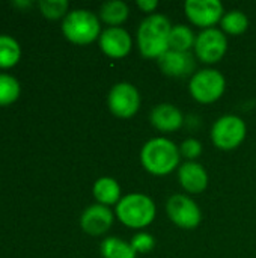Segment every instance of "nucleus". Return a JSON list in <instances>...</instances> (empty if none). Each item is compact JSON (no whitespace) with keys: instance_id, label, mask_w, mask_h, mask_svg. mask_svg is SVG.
I'll use <instances>...</instances> for the list:
<instances>
[{"instance_id":"f257e3e1","label":"nucleus","mask_w":256,"mask_h":258,"mask_svg":"<svg viewBox=\"0 0 256 258\" xmlns=\"http://www.w3.org/2000/svg\"><path fill=\"white\" fill-rule=\"evenodd\" d=\"M172 24L161 14L148 15L137 29V47L143 57L158 59L169 50V36Z\"/></svg>"},{"instance_id":"f03ea898","label":"nucleus","mask_w":256,"mask_h":258,"mask_svg":"<svg viewBox=\"0 0 256 258\" xmlns=\"http://www.w3.org/2000/svg\"><path fill=\"white\" fill-rule=\"evenodd\" d=\"M180 147L167 138H152L140 150V163L152 175L163 177L180 168Z\"/></svg>"},{"instance_id":"7ed1b4c3","label":"nucleus","mask_w":256,"mask_h":258,"mask_svg":"<svg viewBox=\"0 0 256 258\" xmlns=\"http://www.w3.org/2000/svg\"><path fill=\"white\" fill-rule=\"evenodd\" d=\"M155 204L145 194H128L116 204L115 216L125 227L142 230L152 224L155 219Z\"/></svg>"},{"instance_id":"20e7f679","label":"nucleus","mask_w":256,"mask_h":258,"mask_svg":"<svg viewBox=\"0 0 256 258\" xmlns=\"http://www.w3.org/2000/svg\"><path fill=\"white\" fill-rule=\"evenodd\" d=\"M62 33L72 44L86 45L101 35L100 18L88 9H74L62 21Z\"/></svg>"},{"instance_id":"39448f33","label":"nucleus","mask_w":256,"mask_h":258,"mask_svg":"<svg viewBox=\"0 0 256 258\" xmlns=\"http://www.w3.org/2000/svg\"><path fill=\"white\" fill-rule=\"evenodd\" d=\"M226 88L223 74L214 68H205L195 73L189 83V91L201 104H211L222 98Z\"/></svg>"},{"instance_id":"423d86ee","label":"nucleus","mask_w":256,"mask_h":258,"mask_svg":"<svg viewBox=\"0 0 256 258\" xmlns=\"http://www.w3.org/2000/svg\"><path fill=\"white\" fill-rule=\"evenodd\" d=\"M246 122L237 115H223L211 127V141L219 150L231 151L246 139Z\"/></svg>"},{"instance_id":"0eeeda50","label":"nucleus","mask_w":256,"mask_h":258,"mask_svg":"<svg viewBox=\"0 0 256 258\" xmlns=\"http://www.w3.org/2000/svg\"><path fill=\"white\" fill-rule=\"evenodd\" d=\"M107 106L115 116L122 119L131 118L140 109V94L134 85L119 82L110 89L107 95Z\"/></svg>"},{"instance_id":"6e6552de","label":"nucleus","mask_w":256,"mask_h":258,"mask_svg":"<svg viewBox=\"0 0 256 258\" xmlns=\"http://www.w3.org/2000/svg\"><path fill=\"white\" fill-rule=\"evenodd\" d=\"M228 50V38L222 32V29L211 27L202 30L196 36L195 42V54L196 57L207 65H214L225 56Z\"/></svg>"},{"instance_id":"1a4fd4ad","label":"nucleus","mask_w":256,"mask_h":258,"mask_svg":"<svg viewBox=\"0 0 256 258\" xmlns=\"http://www.w3.org/2000/svg\"><path fill=\"white\" fill-rule=\"evenodd\" d=\"M166 213L169 219L183 230H195L202 219L199 206L187 195H172L166 203Z\"/></svg>"},{"instance_id":"9d476101","label":"nucleus","mask_w":256,"mask_h":258,"mask_svg":"<svg viewBox=\"0 0 256 258\" xmlns=\"http://www.w3.org/2000/svg\"><path fill=\"white\" fill-rule=\"evenodd\" d=\"M184 11L189 21L204 30L214 27L225 15L223 5L219 0H187Z\"/></svg>"},{"instance_id":"9b49d317","label":"nucleus","mask_w":256,"mask_h":258,"mask_svg":"<svg viewBox=\"0 0 256 258\" xmlns=\"http://www.w3.org/2000/svg\"><path fill=\"white\" fill-rule=\"evenodd\" d=\"M157 63L164 76L174 79H192L196 68L195 56L190 51H177L170 48L157 59Z\"/></svg>"},{"instance_id":"f8f14e48","label":"nucleus","mask_w":256,"mask_h":258,"mask_svg":"<svg viewBox=\"0 0 256 258\" xmlns=\"http://www.w3.org/2000/svg\"><path fill=\"white\" fill-rule=\"evenodd\" d=\"M98 42L101 51L112 59L125 57L133 47L131 35L122 27H107L101 32Z\"/></svg>"},{"instance_id":"ddd939ff","label":"nucleus","mask_w":256,"mask_h":258,"mask_svg":"<svg viewBox=\"0 0 256 258\" xmlns=\"http://www.w3.org/2000/svg\"><path fill=\"white\" fill-rule=\"evenodd\" d=\"M113 221H115V213L110 210V207L97 203L89 206L81 213L80 227L84 233L91 236H103L110 230Z\"/></svg>"},{"instance_id":"4468645a","label":"nucleus","mask_w":256,"mask_h":258,"mask_svg":"<svg viewBox=\"0 0 256 258\" xmlns=\"http://www.w3.org/2000/svg\"><path fill=\"white\" fill-rule=\"evenodd\" d=\"M149 119H151V124L158 132H163V133L177 132L184 124V115H183V112L177 106H174L170 103L157 104L151 110Z\"/></svg>"},{"instance_id":"2eb2a0df","label":"nucleus","mask_w":256,"mask_h":258,"mask_svg":"<svg viewBox=\"0 0 256 258\" xmlns=\"http://www.w3.org/2000/svg\"><path fill=\"white\" fill-rule=\"evenodd\" d=\"M178 181L189 194H201L208 186L207 169L198 162H184L178 168Z\"/></svg>"},{"instance_id":"dca6fc26","label":"nucleus","mask_w":256,"mask_h":258,"mask_svg":"<svg viewBox=\"0 0 256 258\" xmlns=\"http://www.w3.org/2000/svg\"><path fill=\"white\" fill-rule=\"evenodd\" d=\"M92 194L98 204L103 206H116L121 201V186L112 177H101L94 183Z\"/></svg>"},{"instance_id":"f3484780","label":"nucleus","mask_w":256,"mask_h":258,"mask_svg":"<svg viewBox=\"0 0 256 258\" xmlns=\"http://www.w3.org/2000/svg\"><path fill=\"white\" fill-rule=\"evenodd\" d=\"M130 9L125 2L121 0H109L100 8V20L109 24V27H121L122 23L127 21Z\"/></svg>"},{"instance_id":"a211bd4d","label":"nucleus","mask_w":256,"mask_h":258,"mask_svg":"<svg viewBox=\"0 0 256 258\" xmlns=\"http://www.w3.org/2000/svg\"><path fill=\"white\" fill-rule=\"evenodd\" d=\"M103 258H136V251L130 242L119 237H107L100 245Z\"/></svg>"},{"instance_id":"6ab92c4d","label":"nucleus","mask_w":256,"mask_h":258,"mask_svg":"<svg viewBox=\"0 0 256 258\" xmlns=\"http://www.w3.org/2000/svg\"><path fill=\"white\" fill-rule=\"evenodd\" d=\"M195 42H196V36L189 26H184V24L172 26L170 36H169L170 50L190 51V48H195Z\"/></svg>"},{"instance_id":"aec40b11","label":"nucleus","mask_w":256,"mask_h":258,"mask_svg":"<svg viewBox=\"0 0 256 258\" xmlns=\"http://www.w3.org/2000/svg\"><path fill=\"white\" fill-rule=\"evenodd\" d=\"M21 57L18 41L9 35H0V68H12Z\"/></svg>"},{"instance_id":"412c9836","label":"nucleus","mask_w":256,"mask_h":258,"mask_svg":"<svg viewBox=\"0 0 256 258\" xmlns=\"http://www.w3.org/2000/svg\"><path fill=\"white\" fill-rule=\"evenodd\" d=\"M220 26H222L223 33H228L231 36H237V35H241L247 30L249 18L244 12H241L238 9H232L223 15Z\"/></svg>"},{"instance_id":"4be33fe9","label":"nucleus","mask_w":256,"mask_h":258,"mask_svg":"<svg viewBox=\"0 0 256 258\" xmlns=\"http://www.w3.org/2000/svg\"><path fill=\"white\" fill-rule=\"evenodd\" d=\"M21 86L20 82L9 76V74H0V106H9L15 103L20 97Z\"/></svg>"},{"instance_id":"5701e85b","label":"nucleus","mask_w":256,"mask_h":258,"mask_svg":"<svg viewBox=\"0 0 256 258\" xmlns=\"http://www.w3.org/2000/svg\"><path fill=\"white\" fill-rule=\"evenodd\" d=\"M38 6L44 17L50 20H57L60 17H66L69 3L66 0H41Z\"/></svg>"},{"instance_id":"b1692460","label":"nucleus","mask_w":256,"mask_h":258,"mask_svg":"<svg viewBox=\"0 0 256 258\" xmlns=\"http://www.w3.org/2000/svg\"><path fill=\"white\" fill-rule=\"evenodd\" d=\"M130 243H131L133 249L136 251V254L137 252L139 254L151 252L155 248V239L149 233H145V231H140V233L134 234Z\"/></svg>"},{"instance_id":"393cba45","label":"nucleus","mask_w":256,"mask_h":258,"mask_svg":"<svg viewBox=\"0 0 256 258\" xmlns=\"http://www.w3.org/2000/svg\"><path fill=\"white\" fill-rule=\"evenodd\" d=\"M180 154L187 159V162H196V159L202 154V144L195 138L186 139L180 147Z\"/></svg>"},{"instance_id":"a878e982","label":"nucleus","mask_w":256,"mask_h":258,"mask_svg":"<svg viewBox=\"0 0 256 258\" xmlns=\"http://www.w3.org/2000/svg\"><path fill=\"white\" fill-rule=\"evenodd\" d=\"M137 6L142 12H148L151 15L158 8V2L157 0H139Z\"/></svg>"},{"instance_id":"bb28decb","label":"nucleus","mask_w":256,"mask_h":258,"mask_svg":"<svg viewBox=\"0 0 256 258\" xmlns=\"http://www.w3.org/2000/svg\"><path fill=\"white\" fill-rule=\"evenodd\" d=\"M14 5L18 6V8H24V6H30L32 2H14Z\"/></svg>"}]
</instances>
